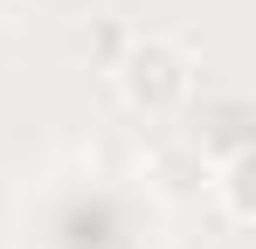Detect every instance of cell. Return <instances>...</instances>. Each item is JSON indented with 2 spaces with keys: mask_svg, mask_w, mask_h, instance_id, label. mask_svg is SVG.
<instances>
[{
  "mask_svg": "<svg viewBox=\"0 0 256 249\" xmlns=\"http://www.w3.org/2000/svg\"><path fill=\"white\" fill-rule=\"evenodd\" d=\"M250 173H256V152H228V160H222V173H214L222 214H228L236 228H250V222H256V194H250Z\"/></svg>",
  "mask_w": 256,
  "mask_h": 249,
  "instance_id": "obj_2",
  "label": "cell"
},
{
  "mask_svg": "<svg viewBox=\"0 0 256 249\" xmlns=\"http://www.w3.org/2000/svg\"><path fill=\"white\" fill-rule=\"evenodd\" d=\"M111 83L138 118H173L194 104V56L173 35H132L111 56Z\"/></svg>",
  "mask_w": 256,
  "mask_h": 249,
  "instance_id": "obj_1",
  "label": "cell"
}]
</instances>
